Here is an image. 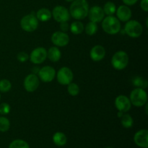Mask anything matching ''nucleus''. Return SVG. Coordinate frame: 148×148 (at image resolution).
I'll return each mask as SVG.
<instances>
[{
    "mask_svg": "<svg viewBox=\"0 0 148 148\" xmlns=\"http://www.w3.org/2000/svg\"><path fill=\"white\" fill-rule=\"evenodd\" d=\"M89 5L86 0H74L69 8V14L76 20H82L88 16Z\"/></svg>",
    "mask_w": 148,
    "mask_h": 148,
    "instance_id": "1",
    "label": "nucleus"
},
{
    "mask_svg": "<svg viewBox=\"0 0 148 148\" xmlns=\"http://www.w3.org/2000/svg\"><path fill=\"white\" fill-rule=\"evenodd\" d=\"M102 27L104 31L108 34L115 35L119 32L121 29V24L118 18L110 15L103 18L102 22Z\"/></svg>",
    "mask_w": 148,
    "mask_h": 148,
    "instance_id": "2",
    "label": "nucleus"
},
{
    "mask_svg": "<svg viewBox=\"0 0 148 148\" xmlns=\"http://www.w3.org/2000/svg\"><path fill=\"white\" fill-rule=\"evenodd\" d=\"M130 100L131 101V103H132L135 106H143L147 101V92L143 88H136L133 90L130 93Z\"/></svg>",
    "mask_w": 148,
    "mask_h": 148,
    "instance_id": "3",
    "label": "nucleus"
},
{
    "mask_svg": "<svg viewBox=\"0 0 148 148\" xmlns=\"http://www.w3.org/2000/svg\"><path fill=\"white\" fill-rule=\"evenodd\" d=\"M129 63L128 54L125 51H119L114 53L111 59V64L114 69L117 70H122L127 67Z\"/></svg>",
    "mask_w": 148,
    "mask_h": 148,
    "instance_id": "4",
    "label": "nucleus"
},
{
    "mask_svg": "<svg viewBox=\"0 0 148 148\" xmlns=\"http://www.w3.org/2000/svg\"><path fill=\"white\" fill-rule=\"evenodd\" d=\"M124 30L130 37L138 38L143 33V29L142 25L137 20H128L124 27Z\"/></svg>",
    "mask_w": 148,
    "mask_h": 148,
    "instance_id": "5",
    "label": "nucleus"
},
{
    "mask_svg": "<svg viewBox=\"0 0 148 148\" xmlns=\"http://www.w3.org/2000/svg\"><path fill=\"white\" fill-rule=\"evenodd\" d=\"M20 25L25 31L33 32L36 30L38 26V20L32 12L31 14L24 16L22 18Z\"/></svg>",
    "mask_w": 148,
    "mask_h": 148,
    "instance_id": "6",
    "label": "nucleus"
},
{
    "mask_svg": "<svg viewBox=\"0 0 148 148\" xmlns=\"http://www.w3.org/2000/svg\"><path fill=\"white\" fill-rule=\"evenodd\" d=\"M52 15L56 22L63 23L67 22L70 19V14L66 7L63 6H56L52 12Z\"/></svg>",
    "mask_w": 148,
    "mask_h": 148,
    "instance_id": "7",
    "label": "nucleus"
},
{
    "mask_svg": "<svg viewBox=\"0 0 148 148\" xmlns=\"http://www.w3.org/2000/svg\"><path fill=\"white\" fill-rule=\"evenodd\" d=\"M57 80L61 85H66L71 83L73 79V73L69 68L64 66L57 72Z\"/></svg>",
    "mask_w": 148,
    "mask_h": 148,
    "instance_id": "8",
    "label": "nucleus"
},
{
    "mask_svg": "<svg viewBox=\"0 0 148 148\" xmlns=\"http://www.w3.org/2000/svg\"><path fill=\"white\" fill-rule=\"evenodd\" d=\"M47 57V51L44 48L39 47L35 49L30 55V62L33 64H41L46 60Z\"/></svg>",
    "mask_w": 148,
    "mask_h": 148,
    "instance_id": "9",
    "label": "nucleus"
},
{
    "mask_svg": "<svg viewBox=\"0 0 148 148\" xmlns=\"http://www.w3.org/2000/svg\"><path fill=\"white\" fill-rule=\"evenodd\" d=\"M51 41L56 46L64 47L69 43V37L64 32L57 31L51 36Z\"/></svg>",
    "mask_w": 148,
    "mask_h": 148,
    "instance_id": "10",
    "label": "nucleus"
},
{
    "mask_svg": "<svg viewBox=\"0 0 148 148\" xmlns=\"http://www.w3.org/2000/svg\"><path fill=\"white\" fill-rule=\"evenodd\" d=\"M39 86V79L36 74L27 75L24 81L25 89L27 92H34Z\"/></svg>",
    "mask_w": 148,
    "mask_h": 148,
    "instance_id": "11",
    "label": "nucleus"
},
{
    "mask_svg": "<svg viewBox=\"0 0 148 148\" xmlns=\"http://www.w3.org/2000/svg\"><path fill=\"white\" fill-rule=\"evenodd\" d=\"M131 101L125 95H119L115 100V106L119 112H127L131 108Z\"/></svg>",
    "mask_w": 148,
    "mask_h": 148,
    "instance_id": "12",
    "label": "nucleus"
},
{
    "mask_svg": "<svg viewBox=\"0 0 148 148\" xmlns=\"http://www.w3.org/2000/svg\"><path fill=\"white\" fill-rule=\"evenodd\" d=\"M38 75L40 79L43 82H51L56 76V71L52 66H46L38 71Z\"/></svg>",
    "mask_w": 148,
    "mask_h": 148,
    "instance_id": "13",
    "label": "nucleus"
},
{
    "mask_svg": "<svg viewBox=\"0 0 148 148\" xmlns=\"http://www.w3.org/2000/svg\"><path fill=\"white\" fill-rule=\"evenodd\" d=\"M88 15L89 16V19L91 22L98 23L103 20L105 13L101 7L94 6L91 7L90 10H89Z\"/></svg>",
    "mask_w": 148,
    "mask_h": 148,
    "instance_id": "14",
    "label": "nucleus"
},
{
    "mask_svg": "<svg viewBox=\"0 0 148 148\" xmlns=\"http://www.w3.org/2000/svg\"><path fill=\"white\" fill-rule=\"evenodd\" d=\"M135 144L140 147H148V131L147 130H142L137 132L134 137Z\"/></svg>",
    "mask_w": 148,
    "mask_h": 148,
    "instance_id": "15",
    "label": "nucleus"
},
{
    "mask_svg": "<svg viewBox=\"0 0 148 148\" xmlns=\"http://www.w3.org/2000/svg\"><path fill=\"white\" fill-rule=\"evenodd\" d=\"M90 54V58L94 62H99L105 57V49L101 45H96L91 49Z\"/></svg>",
    "mask_w": 148,
    "mask_h": 148,
    "instance_id": "16",
    "label": "nucleus"
},
{
    "mask_svg": "<svg viewBox=\"0 0 148 148\" xmlns=\"http://www.w3.org/2000/svg\"><path fill=\"white\" fill-rule=\"evenodd\" d=\"M116 14L118 20L122 22H127L132 17V11L126 5H121L116 10Z\"/></svg>",
    "mask_w": 148,
    "mask_h": 148,
    "instance_id": "17",
    "label": "nucleus"
},
{
    "mask_svg": "<svg viewBox=\"0 0 148 148\" xmlns=\"http://www.w3.org/2000/svg\"><path fill=\"white\" fill-rule=\"evenodd\" d=\"M36 17L40 21L46 22L51 17V12L46 8H41L36 12Z\"/></svg>",
    "mask_w": 148,
    "mask_h": 148,
    "instance_id": "18",
    "label": "nucleus"
},
{
    "mask_svg": "<svg viewBox=\"0 0 148 148\" xmlns=\"http://www.w3.org/2000/svg\"><path fill=\"white\" fill-rule=\"evenodd\" d=\"M47 57L51 62H56L60 59L61 52L57 47H51L47 52Z\"/></svg>",
    "mask_w": 148,
    "mask_h": 148,
    "instance_id": "19",
    "label": "nucleus"
},
{
    "mask_svg": "<svg viewBox=\"0 0 148 148\" xmlns=\"http://www.w3.org/2000/svg\"><path fill=\"white\" fill-rule=\"evenodd\" d=\"M53 141L57 146H64L66 143L67 139L66 135L62 132H56L53 136Z\"/></svg>",
    "mask_w": 148,
    "mask_h": 148,
    "instance_id": "20",
    "label": "nucleus"
},
{
    "mask_svg": "<svg viewBox=\"0 0 148 148\" xmlns=\"http://www.w3.org/2000/svg\"><path fill=\"white\" fill-rule=\"evenodd\" d=\"M70 30L75 35L81 34L84 30L83 24L79 21L73 22L70 25Z\"/></svg>",
    "mask_w": 148,
    "mask_h": 148,
    "instance_id": "21",
    "label": "nucleus"
},
{
    "mask_svg": "<svg viewBox=\"0 0 148 148\" xmlns=\"http://www.w3.org/2000/svg\"><path fill=\"white\" fill-rule=\"evenodd\" d=\"M103 10L104 13L108 16L113 15L116 11V5L114 4V3L111 2V1H108L106 3Z\"/></svg>",
    "mask_w": 148,
    "mask_h": 148,
    "instance_id": "22",
    "label": "nucleus"
},
{
    "mask_svg": "<svg viewBox=\"0 0 148 148\" xmlns=\"http://www.w3.org/2000/svg\"><path fill=\"white\" fill-rule=\"evenodd\" d=\"M132 82L134 86L137 87V88L145 89L147 87V79H144L141 77H134L132 79Z\"/></svg>",
    "mask_w": 148,
    "mask_h": 148,
    "instance_id": "23",
    "label": "nucleus"
},
{
    "mask_svg": "<svg viewBox=\"0 0 148 148\" xmlns=\"http://www.w3.org/2000/svg\"><path fill=\"white\" fill-rule=\"evenodd\" d=\"M121 118V124L125 128H130L133 125V119L130 114H123Z\"/></svg>",
    "mask_w": 148,
    "mask_h": 148,
    "instance_id": "24",
    "label": "nucleus"
},
{
    "mask_svg": "<svg viewBox=\"0 0 148 148\" xmlns=\"http://www.w3.org/2000/svg\"><path fill=\"white\" fill-rule=\"evenodd\" d=\"M9 148H30L29 145L22 140H16L10 143Z\"/></svg>",
    "mask_w": 148,
    "mask_h": 148,
    "instance_id": "25",
    "label": "nucleus"
},
{
    "mask_svg": "<svg viewBox=\"0 0 148 148\" xmlns=\"http://www.w3.org/2000/svg\"><path fill=\"white\" fill-rule=\"evenodd\" d=\"M97 30H98V25L96 23L93 22H90L85 26V32L89 36H92L96 33Z\"/></svg>",
    "mask_w": 148,
    "mask_h": 148,
    "instance_id": "26",
    "label": "nucleus"
},
{
    "mask_svg": "<svg viewBox=\"0 0 148 148\" xmlns=\"http://www.w3.org/2000/svg\"><path fill=\"white\" fill-rule=\"evenodd\" d=\"M10 127V122L7 118L4 116L0 117V132H5L8 131Z\"/></svg>",
    "mask_w": 148,
    "mask_h": 148,
    "instance_id": "27",
    "label": "nucleus"
},
{
    "mask_svg": "<svg viewBox=\"0 0 148 148\" xmlns=\"http://www.w3.org/2000/svg\"><path fill=\"white\" fill-rule=\"evenodd\" d=\"M12 88V84L8 79H1L0 80V91L2 92H7L10 91Z\"/></svg>",
    "mask_w": 148,
    "mask_h": 148,
    "instance_id": "28",
    "label": "nucleus"
},
{
    "mask_svg": "<svg viewBox=\"0 0 148 148\" xmlns=\"http://www.w3.org/2000/svg\"><path fill=\"white\" fill-rule=\"evenodd\" d=\"M67 90L69 95H72V96H76L79 92V86L76 83H74V82H71L68 85Z\"/></svg>",
    "mask_w": 148,
    "mask_h": 148,
    "instance_id": "29",
    "label": "nucleus"
},
{
    "mask_svg": "<svg viewBox=\"0 0 148 148\" xmlns=\"http://www.w3.org/2000/svg\"><path fill=\"white\" fill-rule=\"evenodd\" d=\"M10 106L7 103H2L0 104V114L1 115H7L10 113Z\"/></svg>",
    "mask_w": 148,
    "mask_h": 148,
    "instance_id": "30",
    "label": "nucleus"
},
{
    "mask_svg": "<svg viewBox=\"0 0 148 148\" xmlns=\"http://www.w3.org/2000/svg\"><path fill=\"white\" fill-rule=\"evenodd\" d=\"M18 61H20V62H25L28 59L29 56L27 55V53H26L25 52H20V53L17 54V56Z\"/></svg>",
    "mask_w": 148,
    "mask_h": 148,
    "instance_id": "31",
    "label": "nucleus"
},
{
    "mask_svg": "<svg viewBox=\"0 0 148 148\" xmlns=\"http://www.w3.org/2000/svg\"><path fill=\"white\" fill-rule=\"evenodd\" d=\"M140 7L145 12L148 11V0H142L140 2Z\"/></svg>",
    "mask_w": 148,
    "mask_h": 148,
    "instance_id": "32",
    "label": "nucleus"
},
{
    "mask_svg": "<svg viewBox=\"0 0 148 148\" xmlns=\"http://www.w3.org/2000/svg\"><path fill=\"white\" fill-rule=\"evenodd\" d=\"M60 28L62 30V32H66L67 31L68 29H69V25L66 22H63V23H61L60 25Z\"/></svg>",
    "mask_w": 148,
    "mask_h": 148,
    "instance_id": "33",
    "label": "nucleus"
},
{
    "mask_svg": "<svg viewBox=\"0 0 148 148\" xmlns=\"http://www.w3.org/2000/svg\"><path fill=\"white\" fill-rule=\"evenodd\" d=\"M122 1L125 4L130 6V5H134V4H135L138 0H122Z\"/></svg>",
    "mask_w": 148,
    "mask_h": 148,
    "instance_id": "34",
    "label": "nucleus"
},
{
    "mask_svg": "<svg viewBox=\"0 0 148 148\" xmlns=\"http://www.w3.org/2000/svg\"><path fill=\"white\" fill-rule=\"evenodd\" d=\"M66 1H69V2H71V1H73L74 0H66Z\"/></svg>",
    "mask_w": 148,
    "mask_h": 148,
    "instance_id": "35",
    "label": "nucleus"
},
{
    "mask_svg": "<svg viewBox=\"0 0 148 148\" xmlns=\"http://www.w3.org/2000/svg\"><path fill=\"white\" fill-rule=\"evenodd\" d=\"M106 148H113V147H106Z\"/></svg>",
    "mask_w": 148,
    "mask_h": 148,
    "instance_id": "36",
    "label": "nucleus"
},
{
    "mask_svg": "<svg viewBox=\"0 0 148 148\" xmlns=\"http://www.w3.org/2000/svg\"><path fill=\"white\" fill-rule=\"evenodd\" d=\"M0 99H1V95H0Z\"/></svg>",
    "mask_w": 148,
    "mask_h": 148,
    "instance_id": "37",
    "label": "nucleus"
}]
</instances>
